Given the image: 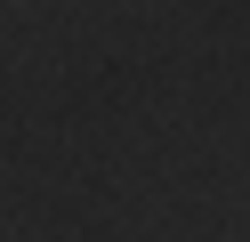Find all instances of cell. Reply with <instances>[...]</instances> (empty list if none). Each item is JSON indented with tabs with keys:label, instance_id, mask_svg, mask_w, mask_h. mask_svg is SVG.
Wrapping results in <instances>:
<instances>
[{
	"label": "cell",
	"instance_id": "cell-1",
	"mask_svg": "<svg viewBox=\"0 0 250 242\" xmlns=\"http://www.w3.org/2000/svg\"><path fill=\"white\" fill-rule=\"evenodd\" d=\"M8 8H24V0H8Z\"/></svg>",
	"mask_w": 250,
	"mask_h": 242
}]
</instances>
